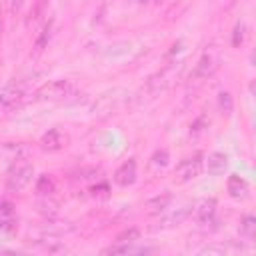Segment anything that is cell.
I'll list each match as a JSON object with an SVG mask.
<instances>
[{"label":"cell","instance_id":"cell-19","mask_svg":"<svg viewBox=\"0 0 256 256\" xmlns=\"http://www.w3.org/2000/svg\"><path fill=\"white\" fill-rule=\"evenodd\" d=\"M50 28H52V24L48 22L46 26H44V30H42V34L38 36V40H36V52H40L44 46H46V42H48V38H50Z\"/></svg>","mask_w":256,"mask_h":256},{"label":"cell","instance_id":"cell-17","mask_svg":"<svg viewBox=\"0 0 256 256\" xmlns=\"http://www.w3.org/2000/svg\"><path fill=\"white\" fill-rule=\"evenodd\" d=\"M40 194H52L54 192V180L50 176H42L38 180V188H36Z\"/></svg>","mask_w":256,"mask_h":256},{"label":"cell","instance_id":"cell-15","mask_svg":"<svg viewBox=\"0 0 256 256\" xmlns=\"http://www.w3.org/2000/svg\"><path fill=\"white\" fill-rule=\"evenodd\" d=\"M188 214H190V208H180L178 212H174V214H170V216H166V218L162 220V226H164V228H168V226H174V224H180L182 220H186V218H188Z\"/></svg>","mask_w":256,"mask_h":256},{"label":"cell","instance_id":"cell-21","mask_svg":"<svg viewBox=\"0 0 256 256\" xmlns=\"http://www.w3.org/2000/svg\"><path fill=\"white\" fill-rule=\"evenodd\" d=\"M22 2H24V0H12V12H18L20 6H22Z\"/></svg>","mask_w":256,"mask_h":256},{"label":"cell","instance_id":"cell-10","mask_svg":"<svg viewBox=\"0 0 256 256\" xmlns=\"http://www.w3.org/2000/svg\"><path fill=\"white\" fill-rule=\"evenodd\" d=\"M170 200H172V196H170V194H160V196H154V198H150V200L144 204V212H146V214H150V216L160 214V212H164V210L168 208Z\"/></svg>","mask_w":256,"mask_h":256},{"label":"cell","instance_id":"cell-2","mask_svg":"<svg viewBox=\"0 0 256 256\" xmlns=\"http://www.w3.org/2000/svg\"><path fill=\"white\" fill-rule=\"evenodd\" d=\"M32 176H34V166L28 164V162L18 160V162L12 164V168H10V172H8L6 186H8V190H12V192H20L22 188H26V186L30 184Z\"/></svg>","mask_w":256,"mask_h":256},{"label":"cell","instance_id":"cell-8","mask_svg":"<svg viewBox=\"0 0 256 256\" xmlns=\"http://www.w3.org/2000/svg\"><path fill=\"white\" fill-rule=\"evenodd\" d=\"M226 168H228V158H226V154H222V152H212V154L206 158V170H208V174L218 176V174H224Z\"/></svg>","mask_w":256,"mask_h":256},{"label":"cell","instance_id":"cell-7","mask_svg":"<svg viewBox=\"0 0 256 256\" xmlns=\"http://www.w3.org/2000/svg\"><path fill=\"white\" fill-rule=\"evenodd\" d=\"M214 70H216V60H214L210 54H204V56L198 60V64L194 66L192 78H194V80H206V78H210V76L214 74Z\"/></svg>","mask_w":256,"mask_h":256},{"label":"cell","instance_id":"cell-5","mask_svg":"<svg viewBox=\"0 0 256 256\" xmlns=\"http://www.w3.org/2000/svg\"><path fill=\"white\" fill-rule=\"evenodd\" d=\"M134 180H136V160L134 158H128L116 172H114V182L118 184V186H130V184H134Z\"/></svg>","mask_w":256,"mask_h":256},{"label":"cell","instance_id":"cell-18","mask_svg":"<svg viewBox=\"0 0 256 256\" xmlns=\"http://www.w3.org/2000/svg\"><path fill=\"white\" fill-rule=\"evenodd\" d=\"M218 102H220V108H222V112H224V114H230V112H232L234 104H232V96H230L228 92H220Z\"/></svg>","mask_w":256,"mask_h":256},{"label":"cell","instance_id":"cell-9","mask_svg":"<svg viewBox=\"0 0 256 256\" xmlns=\"http://www.w3.org/2000/svg\"><path fill=\"white\" fill-rule=\"evenodd\" d=\"M16 226V214L10 202H0V230L12 232Z\"/></svg>","mask_w":256,"mask_h":256},{"label":"cell","instance_id":"cell-4","mask_svg":"<svg viewBox=\"0 0 256 256\" xmlns=\"http://www.w3.org/2000/svg\"><path fill=\"white\" fill-rule=\"evenodd\" d=\"M24 86L22 84H8L0 90V104L4 108H16L24 100Z\"/></svg>","mask_w":256,"mask_h":256},{"label":"cell","instance_id":"cell-16","mask_svg":"<svg viewBox=\"0 0 256 256\" xmlns=\"http://www.w3.org/2000/svg\"><path fill=\"white\" fill-rule=\"evenodd\" d=\"M140 238V230L138 228H128V230H124V232H120L118 236H116V242L118 244H132V242H136Z\"/></svg>","mask_w":256,"mask_h":256},{"label":"cell","instance_id":"cell-3","mask_svg":"<svg viewBox=\"0 0 256 256\" xmlns=\"http://www.w3.org/2000/svg\"><path fill=\"white\" fill-rule=\"evenodd\" d=\"M200 172H202V160H200V156L186 158V160H182L174 168V180L176 182H188V180L196 178Z\"/></svg>","mask_w":256,"mask_h":256},{"label":"cell","instance_id":"cell-11","mask_svg":"<svg viewBox=\"0 0 256 256\" xmlns=\"http://www.w3.org/2000/svg\"><path fill=\"white\" fill-rule=\"evenodd\" d=\"M228 194L232 196V198H246L248 196V184H246V180L244 178H240V176H236V174H232L230 178H228Z\"/></svg>","mask_w":256,"mask_h":256},{"label":"cell","instance_id":"cell-13","mask_svg":"<svg viewBox=\"0 0 256 256\" xmlns=\"http://www.w3.org/2000/svg\"><path fill=\"white\" fill-rule=\"evenodd\" d=\"M214 212H216V200H214V198L202 200L200 206L196 208V216H198L200 222H210L212 216H214Z\"/></svg>","mask_w":256,"mask_h":256},{"label":"cell","instance_id":"cell-12","mask_svg":"<svg viewBox=\"0 0 256 256\" xmlns=\"http://www.w3.org/2000/svg\"><path fill=\"white\" fill-rule=\"evenodd\" d=\"M0 154H2L6 160H10V162L14 164V162H18V160H24L26 148H24L22 144H0Z\"/></svg>","mask_w":256,"mask_h":256},{"label":"cell","instance_id":"cell-14","mask_svg":"<svg viewBox=\"0 0 256 256\" xmlns=\"http://www.w3.org/2000/svg\"><path fill=\"white\" fill-rule=\"evenodd\" d=\"M240 236L242 238H246V240H254V236H256V218L254 216H250V214H246L242 220H240Z\"/></svg>","mask_w":256,"mask_h":256},{"label":"cell","instance_id":"cell-6","mask_svg":"<svg viewBox=\"0 0 256 256\" xmlns=\"http://www.w3.org/2000/svg\"><path fill=\"white\" fill-rule=\"evenodd\" d=\"M66 142H68V136H66L64 132H60L58 128L48 130V132L40 138V146H42L44 150H50V152L60 150L62 146H66Z\"/></svg>","mask_w":256,"mask_h":256},{"label":"cell","instance_id":"cell-20","mask_svg":"<svg viewBox=\"0 0 256 256\" xmlns=\"http://www.w3.org/2000/svg\"><path fill=\"white\" fill-rule=\"evenodd\" d=\"M242 40H244V24H236L232 44H234V46H240V44H242Z\"/></svg>","mask_w":256,"mask_h":256},{"label":"cell","instance_id":"cell-1","mask_svg":"<svg viewBox=\"0 0 256 256\" xmlns=\"http://www.w3.org/2000/svg\"><path fill=\"white\" fill-rule=\"evenodd\" d=\"M76 92V86L70 80H52L44 86L38 88V98L42 100H52V102H60V100H68L72 94Z\"/></svg>","mask_w":256,"mask_h":256}]
</instances>
